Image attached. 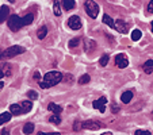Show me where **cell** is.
Returning a JSON list of instances; mask_svg holds the SVG:
<instances>
[{
	"instance_id": "6da1fadb",
	"label": "cell",
	"mask_w": 153,
	"mask_h": 135,
	"mask_svg": "<svg viewBox=\"0 0 153 135\" xmlns=\"http://www.w3.org/2000/svg\"><path fill=\"white\" fill-rule=\"evenodd\" d=\"M61 81H62V75H61L60 72L53 70V72H49L43 76V81H39V86L42 89L50 88V86L57 85V84L61 83Z\"/></svg>"
},
{
	"instance_id": "7a4b0ae2",
	"label": "cell",
	"mask_w": 153,
	"mask_h": 135,
	"mask_svg": "<svg viewBox=\"0 0 153 135\" xmlns=\"http://www.w3.org/2000/svg\"><path fill=\"white\" fill-rule=\"evenodd\" d=\"M22 53H25V47L15 45V46H11V47H8V49H6L4 52H0V60H8V58L19 55V54H22Z\"/></svg>"
},
{
	"instance_id": "3957f363",
	"label": "cell",
	"mask_w": 153,
	"mask_h": 135,
	"mask_svg": "<svg viewBox=\"0 0 153 135\" xmlns=\"http://www.w3.org/2000/svg\"><path fill=\"white\" fill-rule=\"evenodd\" d=\"M84 8H85V12L90 15V18L95 19L98 18V14H99V6L94 1V0H87L84 1Z\"/></svg>"
},
{
	"instance_id": "277c9868",
	"label": "cell",
	"mask_w": 153,
	"mask_h": 135,
	"mask_svg": "<svg viewBox=\"0 0 153 135\" xmlns=\"http://www.w3.org/2000/svg\"><path fill=\"white\" fill-rule=\"evenodd\" d=\"M7 24L8 27L12 30V31H18L23 27V22H22V18H19L18 15H11L7 20Z\"/></svg>"
},
{
	"instance_id": "5b68a950",
	"label": "cell",
	"mask_w": 153,
	"mask_h": 135,
	"mask_svg": "<svg viewBox=\"0 0 153 135\" xmlns=\"http://www.w3.org/2000/svg\"><path fill=\"white\" fill-rule=\"evenodd\" d=\"M68 27H71L72 30H79L81 27V19L77 15H73L68 19Z\"/></svg>"
},
{
	"instance_id": "8992f818",
	"label": "cell",
	"mask_w": 153,
	"mask_h": 135,
	"mask_svg": "<svg viewBox=\"0 0 153 135\" xmlns=\"http://www.w3.org/2000/svg\"><path fill=\"white\" fill-rule=\"evenodd\" d=\"M115 63L119 69H125L129 65V60H127V57L125 54H118L115 57Z\"/></svg>"
},
{
	"instance_id": "52a82bcc",
	"label": "cell",
	"mask_w": 153,
	"mask_h": 135,
	"mask_svg": "<svg viewBox=\"0 0 153 135\" xmlns=\"http://www.w3.org/2000/svg\"><path fill=\"white\" fill-rule=\"evenodd\" d=\"M81 127L85 130H99L100 127H103V124L99 122H94V120H87L81 123Z\"/></svg>"
},
{
	"instance_id": "ba28073f",
	"label": "cell",
	"mask_w": 153,
	"mask_h": 135,
	"mask_svg": "<svg viewBox=\"0 0 153 135\" xmlns=\"http://www.w3.org/2000/svg\"><path fill=\"white\" fill-rule=\"evenodd\" d=\"M106 103H107V99L106 97H100V99H98V100H94V103H92V105L95 107L96 109H99L100 112H104V109H106Z\"/></svg>"
},
{
	"instance_id": "9c48e42d",
	"label": "cell",
	"mask_w": 153,
	"mask_h": 135,
	"mask_svg": "<svg viewBox=\"0 0 153 135\" xmlns=\"http://www.w3.org/2000/svg\"><path fill=\"white\" fill-rule=\"evenodd\" d=\"M115 30H118L122 34H126L127 30H129V26H127V23H125L122 19H118L115 22Z\"/></svg>"
},
{
	"instance_id": "30bf717a",
	"label": "cell",
	"mask_w": 153,
	"mask_h": 135,
	"mask_svg": "<svg viewBox=\"0 0 153 135\" xmlns=\"http://www.w3.org/2000/svg\"><path fill=\"white\" fill-rule=\"evenodd\" d=\"M10 15V8L7 6H3L0 8V23H3L4 20H8Z\"/></svg>"
},
{
	"instance_id": "8fae6325",
	"label": "cell",
	"mask_w": 153,
	"mask_h": 135,
	"mask_svg": "<svg viewBox=\"0 0 153 135\" xmlns=\"http://www.w3.org/2000/svg\"><path fill=\"white\" fill-rule=\"evenodd\" d=\"M10 112H11V115H20V114H23V108L20 104H11Z\"/></svg>"
},
{
	"instance_id": "7c38bea8",
	"label": "cell",
	"mask_w": 153,
	"mask_h": 135,
	"mask_svg": "<svg viewBox=\"0 0 153 135\" xmlns=\"http://www.w3.org/2000/svg\"><path fill=\"white\" fill-rule=\"evenodd\" d=\"M131 99H133V92H131V91H126V92H123L121 96L122 103H125V104H129L130 101H131Z\"/></svg>"
},
{
	"instance_id": "4fadbf2b",
	"label": "cell",
	"mask_w": 153,
	"mask_h": 135,
	"mask_svg": "<svg viewBox=\"0 0 153 135\" xmlns=\"http://www.w3.org/2000/svg\"><path fill=\"white\" fill-rule=\"evenodd\" d=\"M144 72L146 73V75H150V73L153 72V60H149V61H146V62L144 63Z\"/></svg>"
},
{
	"instance_id": "5bb4252c",
	"label": "cell",
	"mask_w": 153,
	"mask_h": 135,
	"mask_svg": "<svg viewBox=\"0 0 153 135\" xmlns=\"http://www.w3.org/2000/svg\"><path fill=\"white\" fill-rule=\"evenodd\" d=\"M64 6V8L67 10V11H71V10H73L75 8V6H76V1L75 0H65V1H62L61 3Z\"/></svg>"
},
{
	"instance_id": "9a60e30c",
	"label": "cell",
	"mask_w": 153,
	"mask_h": 135,
	"mask_svg": "<svg viewBox=\"0 0 153 135\" xmlns=\"http://www.w3.org/2000/svg\"><path fill=\"white\" fill-rule=\"evenodd\" d=\"M48 109H49V111H52V112H54V115H58V114L62 111V107L57 105V104H54V103H50L49 107H48Z\"/></svg>"
},
{
	"instance_id": "2e32d148",
	"label": "cell",
	"mask_w": 153,
	"mask_h": 135,
	"mask_svg": "<svg viewBox=\"0 0 153 135\" xmlns=\"http://www.w3.org/2000/svg\"><path fill=\"white\" fill-rule=\"evenodd\" d=\"M103 22H104V23H106L108 27H111V29H115V22H114V20L111 19V18L108 16L107 14L103 15Z\"/></svg>"
},
{
	"instance_id": "e0dca14e",
	"label": "cell",
	"mask_w": 153,
	"mask_h": 135,
	"mask_svg": "<svg viewBox=\"0 0 153 135\" xmlns=\"http://www.w3.org/2000/svg\"><path fill=\"white\" fill-rule=\"evenodd\" d=\"M11 112H3L1 115H0V124H4L7 122L11 120Z\"/></svg>"
},
{
	"instance_id": "ac0fdd59",
	"label": "cell",
	"mask_w": 153,
	"mask_h": 135,
	"mask_svg": "<svg viewBox=\"0 0 153 135\" xmlns=\"http://www.w3.org/2000/svg\"><path fill=\"white\" fill-rule=\"evenodd\" d=\"M33 20H34V15H33V14H27L26 16L22 18L23 26H29V24H31V23H33Z\"/></svg>"
},
{
	"instance_id": "d6986e66",
	"label": "cell",
	"mask_w": 153,
	"mask_h": 135,
	"mask_svg": "<svg viewBox=\"0 0 153 135\" xmlns=\"http://www.w3.org/2000/svg\"><path fill=\"white\" fill-rule=\"evenodd\" d=\"M62 1H54L53 3V12H54L56 16H61V10H60V6Z\"/></svg>"
},
{
	"instance_id": "ffe728a7",
	"label": "cell",
	"mask_w": 153,
	"mask_h": 135,
	"mask_svg": "<svg viewBox=\"0 0 153 135\" xmlns=\"http://www.w3.org/2000/svg\"><path fill=\"white\" fill-rule=\"evenodd\" d=\"M33 131H34V124H33V123L25 124V127H23V134L30 135V134H33Z\"/></svg>"
},
{
	"instance_id": "44dd1931",
	"label": "cell",
	"mask_w": 153,
	"mask_h": 135,
	"mask_svg": "<svg viewBox=\"0 0 153 135\" xmlns=\"http://www.w3.org/2000/svg\"><path fill=\"white\" fill-rule=\"evenodd\" d=\"M20 105H22V108H23V112H30V111H31V108H33V103L30 100L23 101Z\"/></svg>"
},
{
	"instance_id": "7402d4cb",
	"label": "cell",
	"mask_w": 153,
	"mask_h": 135,
	"mask_svg": "<svg viewBox=\"0 0 153 135\" xmlns=\"http://www.w3.org/2000/svg\"><path fill=\"white\" fill-rule=\"evenodd\" d=\"M46 34H48V29H46V26H43V27H41L39 30H38V38L39 39H43V38L46 37Z\"/></svg>"
},
{
	"instance_id": "603a6c76",
	"label": "cell",
	"mask_w": 153,
	"mask_h": 135,
	"mask_svg": "<svg viewBox=\"0 0 153 135\" xmlns=\"http://www.w3.org/2000/svg\"><path fill=\"white\" fill-rule=\"evenodd\" d=\"M90 80H91L90 75H83L80 78H79V84H80V85H84V84L90 83Z\"/></svg>"
},
{
	"instance_id": "cb8c5ba5",
	"label": "cell",
	"mask_w": 153,
	"mask_h": 135,
	"mask_svg": "<svg viewBox=\"0 0 153 135\" xmlns=\"http://www.w3.org/2000/svg\"><path fill=\"white\" fill-rule=\"evenodd\" d=\"M49 122L52 124H60L61 123V119H60V116H58V115H52L49 118Z\"/></svg>"
},
{
	"instance_id": "d4e9b609",
	"label": "cell",
	"mask_w": 153,
	"mask_h": 135,
	"mask_svg": "<svg viewBox=\"0 0 153 135\" xmlns=\"http://www.w3.org/2000/svg\"><path fill=\"white\" fill-rule=\"evenodd\" d=\"M141 31H140V30H134L133 32H131V39L133 41H140L141 39Z\"/></svg>"
},
{
	"instance_id": "484cf974",
	"label": "cell",
	"mask_w": 153,
	"mask_h": 135,
	"mask_svg": "<svg viewBox=\"0 0 153 135\" xmlns=\"http://www.w3.org/2000/svg\"><path fill=\"white\" fill-rule=\"evenodd\" d=\"M94 47H95V42H94L92 39L85 41V52H88V50H92Z\"/></svg>"
},
{
	"instance_id": "4316f807",
	"label": "cell",
	"mask_w": 153,
	"mask_h": 135,
	"mask_svg": "<svg viewBox=\"0 0 153 135\" xmlns=\"http://www.w3.org/2000/svg\"><path fill=\"white\" fill-rule=\"evenodd\" d=\"M3 73H4V76L11 75V68H10L8 63H3Z\"/></svg>"
},
{
	"instance_id": "83f0119b",
	"label": "cell",
	"mask_w": 153,
	"mask_h": 135,
	"mask_svg": "<svg viewBox=\"0 0 153 135\" xmlns=\"http://www.w3.org/2000/svg\"><path fill=\"white\" fill-rule=\"evenodd\" d=\"M27 96H29L30 100H37L38 99V93L35 92V91H29V92H27Z\"/></svg>"
},
{
	"instance_id": "f1b7e54d",
	"label": "cell",
	"mask_w": 153,
	"mask_h": 135,
	"mask_svg": "<svg viewBox=\"0 0 153 135\" xmlns=\"http://www.w3.org/2000/svg\"><path fill=\"white\" fill-rule=\"evenodd\" d=\"M80 43V39L79 38H73V39H71V42H69V47H76Z\"/></svg>"
},
{
	"instance_id": "f546056e",
	"label": "cell",
	"mask_w": 153,
	"mask_h": 135,
	"mask_svg": "<svg viewBox=\"0 0 153 135\" xmlns=\"http://www.w3.org/2000/svg\"><path fill=\"white\" fill-rule=\"evenodd\" d=\"M107 62H108V55H103V57L100 58V60H99V63H100L102 66H106L107 65Z\"/></svg>"
},
{
	"instance_id": "4dcf8cb0",
	"label": "cell",
	"mask_w": 153,
	"mask_h": 135,
	"mask_svg": "<svg viewBox=\"0 0 153 135\" xmlns=\"http://www.w3.org/2000/svg\"><path fill=\"white\" fill-rule=\"evenodd\" d=\"M134 135H152V134L149 131H146V130H136Z\"/></svg>"
},
{
	"instance_id": "1f68e13d",
	"label": "cell",
	"mask_w": 153,
	"mask_h": 135,
	"mask_svg": "<svg viewBox=\"0 0 153 135\" xmlns=\"http://www.w3.org/2000/svg\"><path fill=\"white\" fill-rule=\"evenodd\" d=\"M37 135H61L60 132H38Z\"/></svg>"
},
{
	"instance_id": "d6a6232c",
	"label": "cell",
	"mask_w": 153,
	"mask_h": 135,
	"mask_svg": "<svg viewBox=\"0 0 153 135\" xmlns=\"http://www.w3.org/2000/svg\"><path fill=\"white\" fill-rule=\"evenodd\" d=\"M148 11H149L150 14L153 12V0L152 1H149V4H148Z\"/></svg>"
},
{
	"instance_id": "836d02e7",
	"label": "cell",
	"mask_w": 153,
	"mask_h": 135,
	"mask_svg": "<svg viewBox=\"0 0 153 135\" xmlns=\"http://www.w3.org/2000/svg\"><path fill=\"white\" fill-rule=\"evenodd\" d=\"M39 78H41V76H39V73H38V72H35V73H34V80H37V81H39Z\"/></svg>"
},
{
	"instance_id": "e575fe53",
	"label": "cell",
	"mask_w": 153,
	"mask_h": 135,
	"mask_svg": "<svg viewBox=\"0 0 153 135\" xmlns=\"http://www.w3.org/2000/svg\"><path fill=\"white\" fill-rule=\"evenodd\" d=\"M113 111H114V112H118V111H119V107L117 105V104H114V105H113Z\"/></svg>"
},
{
	"instance_id": "d590c367",
	"label": "cell",
	"mask_w": 153,
	"mask_h": 135,
	"mask_svg": "<svg viewBox=\"0 0 153 135\" xmlns=\"http://www.w3.org/2000/svg\"><path fill=\"white\" fill-rule=\"evenodd\" d=\"M8 134H10V132H8V130H7V128H4L3 131H1V134H0V135H8Z\"/></svg>"
},
{
	"instance_id": "8d00e7d4",
	"label": "cell",
	"mask_w": 153,
	"mask_h": 135,
	"mask_svg": "<svg viewBox=\"0 0 153 135\" xmlns=\"http://www.w3.org/2000/svg\"><path fill=\"white\" fill-rule=\"evenodd\" d=\"M3 76H4V73H3V70H0V78H3Z\"/></svg>"
},
{
	"instance_id": "74e56055",
	"label": "cell",
	"mask_w": 153,
	"mask_h": 135,
	"mask_svg": "<svg viewBox=\"0 0 153 135\" xmlns=\"http://www.w3.org/2000/svg\"><path fill=\"white\" fill-rule=\"evenodd\" d=\"M102 135H111V132H104V134H102Z\"/></svg>"
},
{
	"instance_id": "f35d334b",
	"label": "cell",
	"mask_w": 153,
	"mask_h": 135,
	"mask_svg": "<svg viewBox=\"0 0 153 135\" xmlns=\"http://www.w3.org/2000/svg\"><path fill=\"white\" fill-rule=\"evenodd\" d=\"M3 85H4V84H3V83H0V89L3 88Z\"/></svg>"
},
{
	"instance_id": "ab89813d",
	"label": "cell",
	"mask_w": 153,
	"mask_h": 135,
	"mask_svg": "<svg viewBox=\"0 0 153 135\" xmlns=\"http://www.w3.org/2000/svg\"><path fill=\"white\" fill-rule=\"evenodd\" d=\"M150 27H152V31H153V20H152V24H150Z\"/></svg>"
}]
</instances>
